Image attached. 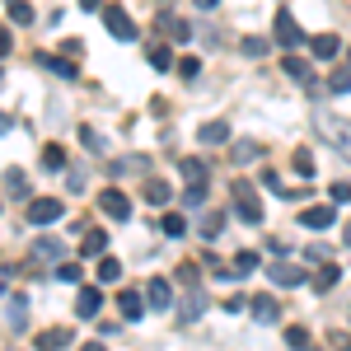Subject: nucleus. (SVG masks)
Masks as SVG:
<instances>
[{
    "label": "nucleus",
    "instance_id": "f257e3e1",
    "mask_svg": "<svg viewBox=\"0 0 351 351\" xmlns=\"http://www.w3.org/2000/svg\"><path fill=\"white\" fill-rule=\"evenodd\" d=\"M271 33H276L271 43H276V47H286V52L304 47V28H300L295 19H291V10H276V24H271Z\"/></svg>",
    "mask_w": 351,
    "mask_h": 351
},
{
    "label": "nucleus",
    "instance_id": "f03ea898",
    "mask_svg": "<svg viewBox=\"0 0 351 351\" xmlns=\"http://www.w3.org/2000/svg\"><path fill=\"white\" fill-rule=\"evenodd\" d=\"M234 211H239L248 225H263V197L253 192V183H234Z\"/></svg>",
    "mask_w": 351,
    "mask_h": 351
},
{
    "label": "nucleus",
    "instance_id": "7ed1b4c3",
    "mask_svg": "<svg viewBox=\"0 0 351 351\" xmlns=\"http://www.w3.org/2000/svg\"><path fill=\"white\" fill-rule=\"evenodd\" d=\"M104 28H108L117 43H136V38H141L136 24H132V14H127L122 5H104Z\"/></svg>",
    "mask_w": 351,
    "mask_h": 351
},
{
    "label": "nucleus",
    "instance_id": "20e7f679",
    "mask_svg": "<svg viewBox=\"0 0 351 351\" xmlns=\"http://www.w3.org/2000/svg\"><path fill=\"white\" fill-rule=\"evenodd\" d=\"M319 132H324L328 141H332V145H337V150H342V155L351 160V122H347V117H337V112H324V117H319Z\"/></svg>",
    "mask_w": 351,
    "mask_h": 351
},
{
    "label": "nucleus",
    "instance_id": "39448f33",
    "mask_svg": "<svg viewBox=\"0 0 351 351\" xmlns=\"http://www.w3.org/2000/svg\"><path fill=\"white\" fill-rule=\"evenodd\" d=\"M61 216H66V206H61L56 197H33L28 211H24L28 225H52V220H61Z\"/></svg>",
    "mask_w": 351,
    "mask_h": 351
},
{
    "label": "nucleus",
    "instance_id": "423d86ee",
    "mask_svg": "<svg viewBox=\"0 0 351 351\" xmlns=\"http://www.w3.org/2000/svg\"><path fill=\"white\" fill-rule=\"evenodd\" d=\"M28 263H66V248H61V239H33L28 243Z\"/></svg>",
    "mask_w": 351,
    "mask_h": 351
},
{
    "label": "nucleus",
    "instance_id": "0eeeda50",
    "mask_svg": "<svg viewBox=\"0 0 351 351\" xmlns=\"http://www.w3.org/2000/svg\"><path fill=\"white\" fill-rule=\"evenodd\" d=\"M99 309H104V286H80L75 291V314L80 319H99Z\"/></svg>",
    "mask_w": 351,
    "mask_h": 351
},
{
    "label": "nucleus",
    "instance_id": "6e6552de",
    "mask_svg": "<svg viewBox=\"0 0 351 351\" xmlns=\"http://www.w3.org/2000/svg\"><path fill=\"white\" fill-rule=\"evenodd\" d=\"M99 206H104V216H108V220H127V216H132V202H127V192H117V188H104Z\"/></svg>",
    "mask_w": 351,
    "mask_h": 351
},
{
    "label": "nucleus",
    "instance_id": "1a4fd4ad",
    "mask_svg": "<svg viewBox=\"0 0 351 351\" xmlns=\"http://www.w3.org/2000/svg\"><path fill=\"white\" fill-rule=\"evenodd\" d=\"M300 225H304V230H328V225H337L332 202H328V206H304V211H300Z\"/></svg>",
    "mask_w": 351,
    "mask_h": 351
},
{
    "label": "nucleus",
    "instance_id": "9d476101",
    "mask_svg": "<svg viewBox=\"0 0 351 351\" xmlns=\"http://www.w3.org/2000/svg\"><path fill=\"white\" fill-rule=\"evenodd\" d=\"M145 304H150V309H169V304H173V286H169L164 276H150V281H145Z\"/></svg>",
    "mask_w": 351,
    "mask_h": 351
},
{
    "label": "nucleus",
    "instance_id": "9b49d317",
    "mask_svg": "<svg viewBox=\"0 0 351 351\" xmlns=\"http://www.w3.org/2000/svg\"><path fill=\"white\" fill-rule=\"evenodd\" d=\"M267 276L276 286H304V267H295V263H267Z\"/></svg>",
    "mask_w": 351,
    "mask_h": 351
},
{
    "label": "nucleus",
    "instance_id": "f8f14e48",
    "mask_svg": "<svg viewBox=\"0 0 351 351\" xmlns=\"http://www.w3.org/2000/svg\"><path fill=\"white\" fill-rule=\"evenodd\" d=\"M248 314H253L258 324H276V319H281V304H276L271 295H253L248 300Z\"/></svg>",
    "mask_w": 351,
    "mask_h": 351
},
{
    "label": "nucleus",
    "instance_id": "ddd939ff",
    "mask_svg": "<svg viewBox=\"0 0 351 351\" xmlns=\"http://www.w3.org/2000/svg\"><path fill=\"white\" fill-rule=\"evenodd\" d=\"M117 309H122V319H127V324H136V319H141L150 304L141 300V291H122V295H117Z\"/></svg>",
    "mask_w": 351,
    "mask_h": 351
},
{
    "label": "nucleus",
    "instance_id": "4468645a",
    "mask_svg": "<svg viewBox=\"0 0 351 351\" xmlns=\"http://www.w3.org/2000/svg\"><path fill=\"white\" fill-rule=\"evenodd\" d=\"M309 52L319 56V61H332V56L342 52V38H337V33H319V38L309 43Z\"/></svg>",
    "mask_w": 351,
    "mask_h": 351
},
{
    "label": "nucleus",
    "instance_id": "2eb2a0df",
    "mask_svg": "<svg viewBox=\"0 0 351 351\" xmlns=\"http://www.w3.org/2000/svg\"><path fill=\"white\" fill-rule=\"evenodd\" d=\"M206 314V295L202 291H188L183 295V309H178V324H192V319H202Z\"/></svg>",
    "mask_w": 351,
    "mask_h": 351
},
{
    "label": "nucleus",
    "instance_id": "dca6fc26",
    "mask_svg": "<svg viewBox=\"0 0 351 351\" xmlns=\"http://www.w3.org/2000/svg\"><path fill=\"white\" fill-rule=\"evenodd\" d=\"M281 75H291L295 84L314 80V75H309V61H304V56H291V52H286V61H281Z\"/></svg>",
    "mask_w": 351,
    "mask_h": 351
},
{
    "label": "nucleus",
    "instance_id": "f3484780",
    "mask_svg": "<svg viewBox=\"0 0 351 351\" xmlns=\"http://www.w3.org/2000/svg\"><path fill=\"white\" fill-rule=\"evenodd\" d=\"M80 253L84 258H104V253H108V234H104V230H89L80 239Z\"/></svg>",
    "mask_w": 351,
    "mask_h": 351
},
{
    "label": "nucleus",
    "instance_id": "a211bd4d",
    "mask_svg": "<svg viewBox=\"0 0 351 351\" xmlns=\"http://www.w3.org/2000/svg\"><path fill=\"white\" fill-rule=\"evenodd\" d=\"M160 33H169V43H188V24L173 19L169 10H160Z\"/></svg>",
    "mask_w": 351,
    "mask_h": 351
},
{
    "label": "nucleus",
    "instance_id": "6ab92c4d",
    "mask_svg": "<svg viewBox=\"0 0 351 351\" xmlns=\"http://www.w3.org/2000/svg\"><path fill=\"white\" fill-rule=\"evenodd\" d=\"M43 169L47 173H66L71 164H66V145H43Z\"/></svg>",
    "mask_w": 351,
    "mask_h": 351
},
{
    "label": "nucleus",
    "instance_id": "aec40b11",
    "mask_svg": "<svg viewBox=\"0 0 351 351\" xmlns=\"http://www.w3.org/2000/svg\"><path fill=\"white\" fill-rule=\"evenodd\" d=\"M197 141H202V145H225V141H230V127H225V122H202Z\"/></svg>",
    "mask_w": 351,
    "mask_h": 351
},
{
    "label": "nucleus",
    "instance_id": "412c9836",
    "mask_svg": "<svg viewBox=\"0 0 351 351\" xmlns=\"http://www.w3.org/2000/svg\"><path fill=\"white\" fill-rule=\"evenodd\" d=\"M169 197H173V188L164 178H145V202L150 206H169Z\"/></svg>",
    "mask_w": 351,
    "mask_h": 351
},
{
    "label": "nucleus",
    "instance_id": "4be33fe9",
    "mask_svg": "<svg viewBox=\"0 0 351 351\" xmlns=\"http://www.w3.org/2000/svg\"><path fill=\"white\" fill-rule=\"evenodd\" d=\"M66 342H71L66 328H47V332H38V351H61Z\"/></svg>",
    "mask_w": 351,
    "mask_h": 351
},
{
    "label": "nucleus",
    "instance_id": "5701e85b",
    "mask_svg": "<svg viewBox=\"0 0 351 351\" xmlns=\"http://www.w3.org/2000/svg\"><path fill=\"white\" fill-rule=\"evenodd\" d=\"M99 286H117V281H122V263H117V258H108V253H104V263H99Z\"/></svg>",
    "mask_w": 351,
    "mask_h": 351
},
{
    "label": "nucleus",
    "instance_id": "b1692460",
    "mask_svg": "<svg viewBox=\"0 0 351 351\" xmlns=\"http://www.w3.org/2000/svg\"><path fill=\"white\" fill-rule=\"evenodd\" d=\"M5 10H10V24H19V28L33 24V5L28 0H5Z\"/></svg>",
    "mask_w": 351,
    "mask_h": 351
},
{
    "label": "nucleus",
    "instance_id": "393cba45",
    "mask_svg": "<svg viewBox=\"0 0 351 351\" xmlns=\"http://www.w3.org/2000/svg\"><path fill=\"white\" fill-rule=\"evenodd\" d=\"M5 192H10V197H28V173L24 169H5Z\"/></svg>",
    "mask_w": 351,
    "mask_h": 351
},
{
    "label": "nucleus",
    "instance_id": "a878e982",
    "mask_svg": "<svg viewBox=\"0 0 351 351\" xmlns=\"http://www.w3.org/2000/svg\"><path fill=\"white\" fill-rule=\"evenodd\" d=\"M38 66H47V71H56L61 80H75L80 71H75V61H61V56H38Z\"/></svg>",
    "mask_w": 351,
    "mask_h": 351
},
{
    "label": "nucleus",
    "instance_id": "bb28decb",
    "mask_svg": "<svg viewBox=\"0 0 351 351\" xmlns=\"http://www.w3.org/2000/svg\"><path fill=\"white\" fill-rule=\"evenodd\" d=\"M178 173L188 178V188H192V183H206V164L192 160V155H188V160H178Z\"/></svg>",
    "mask_w": 351,
    "mask_h": 351
},
{
    "label": "nucleus",
    "instance_id": "cd10ccee",
    "mask_svg": "<svg viewBox=\"0 0 351 351\" xmlns=\"http://www.w3.org/2000/svg\"><path fill=\"white\" fill-rule=\"evenodd\" d=\"M160 230L169 234V239H183V234H188V220L178 216V211H169V216L160 220Z\"/></svg>",
    "mask_w": 351,
    "mask_h": 351
},
{
    "label": "nucleus",
    "instance_id": "c85d7f7f",
    "mask_svg": "<svg viewBox=\"0 0 351 351\" xmlns=\"http://www.w3.org/2000/svg\"><path fill=\"white\" fill-rule=\"evenodd\" d=\"M337 276H342V271H337V263H324V267H319V276H314V291H332V286H337Z\"/></svg>",
    "mask_w": 351,
    "mask_h": 351
},
{
    "label": "nucleus",
    "instance_id": "c756f323",
    "mask_svg": "<svg viewBox=\"0 0 351 351\" xmlns=\"http://www.w3.org/2000/svg\"><path fill=\"white\" fill-rule=\"evenodd\" d=\"M220 230H225V211H211V216L202 220V239L216 243V239H220Z\"/></svg>",
    "mask_w": 351,
    "mask_h": 351
},
{
    "label": "nucleus",
    "instance_id": "7c9ffc66",
    "mask_svg": "<svg viewBox=\"0 0 351 351\" xmlns=\"http://www.w3.org/2000/svg\"><path fill=\"white\" fill-rule=\"evenodd\" d=\"M150 66H155V71H169V66H173V52H169V47H164V43H150Z\"/></svg>",
    "mask_w": 351,
    "mask_h": 351
},
{
    "label": "nucleus",
    "instance_id": "2f4dec72",
    "mask_svg": "<svg viewBox=\"0 0 351 351\" xmlns=\"http://www.w3.org/2000/svg\"><path fill=\"white\" fill-rule=\"evenodd\" d=\"M258 155H263V150H258L253 141H234V150H230V160H234V164H248V160H258Z\"/></svg>",
    "mask_w": 351,
    "mask_h": 351
},
{
    "label": "nucleus",
    "instance_id": "473e14b6",
    "mask_svg": "<svg viewBox=\"0 0 351 351\" xmlns=\"http://www.w3.org/2000/svg\"><path fill=\"white\" fill-rule=\"evenodd\" d=\"M258 263H263V258H258V253H248V248H243L239 258H234V267H230V271H234V276H248V271L258 267Z\"/></svg>",
    "mask_w": 351,
    "mask_h": 351
},
{
    "label": "nucleus",
    "instance_id": "72a5a7b5",
    "mask_svg": "<svg viewBox=\"0 0 351 351\" xmlns=\"http://www.w3.org/2000/svg\"><path fill=\"white\" fill-rule=\"evenodd\" d=\"M328 89H332V94H347V89H351V66L332 71V75H328Z\"/></svg>",
    "mask_w": 351,
    "mask_h": 351
},
{
    "label": "nucleus",
    "instance_id": "f704fd0d",
    "mask_svg": "<svg viewBox=\"0 0 351 351\" xmlns=\"http://www.w3.org/2000/svg\"><path fill=\"white\" fill-rule=\"evenodd\" d=\"M267 38H243V56H253V61H263V56H267Z\"/></svg>",
    "mask_w": 351,
    "mask_h": 351
},
{
    "label": "nucleus",
    "instance_id": "c9c22d12",
    "mask_svg": "<svg viewBox=\"0 0 351 351\" xmlns=\"http://www.w3.org/2000/svg\"><path fill=\"white\" fill-rule=\"evenodd\" d=\"M24 319H28V300H24V295H14V300H10V324L24 328Z\"/></svg>",
    "mask_w": 351,
    "mask_h": 351
},
{
    "label": "nucleus",
    "instance_id": "e433bc0d",
    "mask_svg": "<svg viewBox=\"0 0 351 351\" xmlns=\"http://www.w3.org/2000/svg\"><path fill=\"white\" fill-rule=\"evenodd\" d=\"M291 164H295L300 178H314V155H309V150H295V160H291Z\"/></svg>",
    "mask_w": 351,
    "mask_h": 351
},
{
    "label": "nucleus",
    "instance_id": "4c0bfd02",
    "mask_svg": "<svg viewBox=\"0 0 351 351\" xmlns=\"http://www.w3.org/2000/svg\"><path fill=\"white\" fill-rule=\"evenodd\" d=\"M286 347L291 351H309V332H304V328H291V332H286Z\"/></svg>",
    "mask_w": 351,
    "mask_h": 351
},
{
    "label": "nucleus",
    "instance_id": "58836bf2",
    "mask_svg": "<svg viewBox=\"0 0 351 351\" xmlns=\"http://www.w3.org/2000/svg\"><path fill=\"white\" fill-rule=\"evenodd\" d=\"M197 281H202V271L192 267V263H183V267H178V286H188V291H197Z\"/></svg>",
    "mask_w": 351,
    "mask_h": 351
},
{
    "label": "nucleus",
    "instance_id": "ea45409f",
    "mask_svg": "<svg viewBox=\"0 0 351 351\" xmlns=\"http://www.w3.org/2000/svg\"><path fill=\"white\" fill-rule=\"evenodd\" d=\"M178 75H183V80H197V75H202V61H197V56H183V61H178Z\"/></svg>",
    "mask_w": 351,
    "mask_h": 351
},
{
    "label": "nucleus",
    "instance_id": "a19ab883",
    "mask_svg": "<svg viewBox=\"0 0 351 351\" xmlns=\"http://www.w3.org/2000/svg\"><path fill=\"white\" fill-rule=\"evenodd\" d=\"M56 276H61L66 286H80V267H75V263H56Z\"/></svg>",
    "mask_w": 351,
    "mask_h": 351
},
{
    "label": "nucleus",
    "instance_id": "79ce46f5",
    "mask_svg": "<svg viewBox=\"0 0 351 351\" xmlns=\"http://www.w3.org/2000/svg\"><path fill=\"white\" fill-rule=\"evenodd\" d=\"M66 183H71L66 192H84V169H75V164H71V169H66Z\"/></svg>",
    "mask_w": 351,
    "mask_h": 351
},
{
    "label": "nucleus",
    "instance_id": "37998d69",
    "mask_svg": "<svg viewBox=\"0 0 351 351\" xmlns=\"http://www.w3.org/2000/svg\"><path fill=\"white\" fill-rule=\"evenodd\" d=\"M304 258H309V263H319V267H324V263H332V258H328V248H324V243H309V248H304Z\"/></svg>",
    "mask_w": 351,
    "mask_h": 351
},
{
    "label": "nucleus",
    "instance_id": "c03bdc74",
    "mask_svg": "<svg viewBox=\"0 0 351 351\" xmlns=\"http://www.w3.org/2000/svg\"><path fill=\"white\" fill-rule=\"evenodd\" d=\"M80 141L89 145V150H94V155H104V141H99V132H94V127H84V132H80Z\"/></svg>",
    "mask_w": 351,
    "mask_h": 351
},
{
    "label": "nucleus",
    "instance_id": "a18cd8bd",
    "mask_svg": "<svg viewBox=\"0 0 351 351\" xmlns=\"http://www.w3.org/2000/svg\"><path fill=\"white\" fill-rule=\"evenodd\" d=\"M263 188H271L276 197H291V192H295V188H281V178H276V173H263Z\"/></svg>",
    "mask_w": 351,
    "mask_h": 351
},
{
    "label": "nucleus",
    "instance_id": "49530a36",
    "mask_svg": "<svg viewBox=\"0 0 351 351\" xmlns=\"http://www.w3.org/2000/svg\"><path fill=\"white\" fill-rule=\"evenodd\" d=\"M188 202H192V206H202V202H206V183H192V188H188Z\"/></svg>",
    "mask_w": 351,
    "mask_h": 351
},
{
    "label": "nucleus",
    "instance_id": "de8ad7c7",
    "mask_svg": "<svg viewBox=\"0 0 351 351\" xmlns=\"http://www.w3.org/2000/svg\"><path fill=\"white\" fill-rule=\"evenodd\" d=\"M332 202H337V206L351 202V183H332Z\"/></svg>",
    "mask_w": 351,
    "mask_h": 351
},
{
    "label": "nucleus",
    "instance_id": "09e8293b",
    "mask_svg": "<svg viewBox=\"0 0 351 351\" xmlns=\"http://www.w3.org/2000/svg\"><path fill=\"white\" fill-rule=\"evenodd\" d=\"M10 47H14V38H10V28H0V56L10 52Z\"/></svg>",
    "mask_w": 351,
    "mask_h": 351
},
{
    "label": "nucleus",
    "instance_id": "8fccbe9b",
    "mask_svg": "<svg viewBox=\"0 0 351 351\" xmlns=\"http://www.w3.org/2000/svg\"><path fill=\"white\" fill-rule=\"evenodd\" d=\"M192 5H197V10H216L220 0H192Z\"/></svg>",
    "mask_w": 351,
    "mask_h": 351
},
{
    "label": "nucleus",
    "instance_id": "3c124183",
    "mask_svg": "<svg viewBox=\"0 0 351 351\" xmlns=\"http://www.w3.org/2000/svg\"><path fill=\"white\" fill-rule=\"evenodd\" d=\"M80 351H108V347H104V342H84Z\"/></svg>",
    "mask_w": 351,
    "mask_h": 351
},
{
    "label": "nucleus",
    "instance_id": "603ef678",
    "mask_svg": "<svg viewBox=\"0 0 351 351\" xmlns=\"http://www.w3.org/2000/svg\"><path fill=\"white\" fill-rule=\"evenodd\" d=\"M5 281H10V267H0V295H5Z\"/></svg>",
    "mask_w": 351,
    "mask_h": 351
},
{
    "label": "nucleus",
    "instance_id": "864d4df0",
    "mask_svg": "<svg viewBox=\"0 0 351 351\" xmlns=\"http://www.w3.org/2000/svg\"><path fill=\"white\" fill-rule=\"evenodd\" d=\"M80 10H99V0H80Z\"/></svg>",
    "mask_w": 351,
    "mask_h": 351
},
{
    "label": "nucleus",
    "instance_id": "5fc2aeb1",
    "mask_svg": "<svg viewBox=\"0 0 351 351\" xmlns=\"http://www.w3.org/2000/svg\"><path fill=\"white\" fill-rule=\"evenodd\" d=\"M0 132H10V117H0Z\"/></svg>",
    "mask_w": 351,
    "mask_h": 351
},
{
    "label": "nucleus",
    "instance_id": "6e6d98bb",
    "mask_svg": "<svg viewBox=\"0 0 351 351\" xmlns=\"http://www.w3.org/2000/svg\"><path fill=\"white\" fill-rule=\"evenodd\" d=\"M342 239H347V248H351V225H347V234H342Z\"/></svg>",
    "mask_w": 351,
    "mask_h": 351
},
{
    "label": "nucleus",
    "instance_id": "4d7b16f0",
    "mask_svg": "<svg viewBox=\"0 0 351 351\" xmlns=\"http://www.w3.org/2000/svg\"><path fill=\"white\" fill-rule=\"evenodd\" d=\"M0 80H5V71H0Z\"/></svg>",
    "mask_w": 351,
    "mask_h": 351
}]
</instances>
